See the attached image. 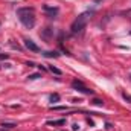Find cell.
<instances>
[{
	"label": "cell",
	"instance_id": "cell-7",
	"mask_svg": "<svg viewBox=\"0 0 131 131\" xmlns=\"http://www.w3.org/2000/svg\"><path fill=\"white\" fill-rule=\"evenodd\" d=\"M15 127H17V124H15V122H3V124H2V128H8V130L15 128Z\"/></svg>",
	"mask_w": 131,
	"mask_h": 131
},
{
	"label": "cell",
	"instance_id": "cell-4",
	"mask_svg": "<svg viewBox=\"0 0 131 131\" xmlns=\"http://www.w3.org/2000/svg\"><path fill=\"white\" fill-rule=\"evenodd\" d=\"M25 46H26L29 50H32V52H40V47L34 43L32 40H29V38H26V40H25Z\"/></svg>",
	"mask_w": 131,
	"mask_h": 131
},
{
	"label": "cell",
	"instance_id": "cell-1",
	"mask_svg": "<svg viewBox=\"0 0 131 131\" xmlns=\"http://www.w3.org/2000/svg\"><path fill=\"white\" fill-rule=\"evenodd\" d=\"M17 15H18V20L21 21L23 26H26L29 29L35 26V11H34V8H29V6L18 8L17 9Z\"/></svg>",
	"mask_w": 131,
	"mask_h": 131
},
{
	"label": "cell",
	"instance_id": "cell-11",
	"mask_svg": "<svg viewBox=\"0 0 131 131\" xmlns=\"http://www.w3.org/2000/svg\"><path fill=\"white\" fill-rule=\"evenodd\" d=\"M40 76H41L40 73H34V75H29V76H28V79H38Z\"/></svg>",
	"mask_w": 131,
	"mask_h": 131
},
{
	"label": "cell",
	"instance_id": "cell-10",
	"mask_svg": "<svg viewBox=\"0 0 131 131\" xmlns=\"http://www.w3.org/2000/svg\"><path fill=\"white\" fill-rule=\"evenodd\" d=\"M60 101V95H50V102H58Z\"/></svg>",
	"mask_w": 131,
	"mask_h": 131
},
{
	"label": "cell",
	"instance_id": "cell-5",
	"mask_svg": "<svg viewBox=\"0 0 131 131\" xmlns=\"http://www.w3.org/2000/svg\"><path fill=\"white\" fill-rule=\"evenodd\" d=\"M43 55H44L46 58H58V57H60V53L55 52V50H53V52H52V50H50V52H44Z\"/></svg>",
	"mask_w": 131,
	"mask_h": 131
},
{
	"label": "cell",
	"instance_id": "cell-12",
	"mask_svg": "<svg viewBox=\"0 0 131 131\" xmlns=\"http://www.w3.org/2000/svg\"><path fill=\"white\" fill-rule=\"evenodd\" d=\"M93 104H95V105H99V107H102V105H104V102H102L101 99H95V101H93Z\"/></svg>",
	"mask_w": 131,
	"mask_h": 131
},
{
	"label": "cell",
	"instance_id": "cell-2",
	"mask_svg": "<svg viewBox=\"0 0 131 131\" xmlns=\"http://www.w3.org/2000/svg\"><path fill=\"white\" fill-rule=\"evenodd\" d=\"M90 17H92V12H84V14H81L73 23H72V32L73 34H78V32H81L85 26H87V21L90 20Z\"/></svg>",
	"mask_w": 131,
	"mask_h": 131
},
{
	"label": "cell",
	"instance_id": "cell-15",
	"mask_svg": "<svg viewBox=\"0 0 131 131\" xmlns=\"http://www.w3.org/2000/svg\"><path fill=\"white\" fill-rule=\"evenodd\" d=\"M8 58V55H0V60H6Z\"/></svg>",
	"mask_w": 131,
	"mask_h": 131
},
{
	"label": "cell",
	"instance_id": "cell-8",
	"mask_svg": "<svg viewBox=\"0 0 131 131\" xmlns=\"http://www.w3.org/2000/svg\"><path fill=\"white\" fill-rule=\"evenodd\" d=\"M49 125H64L66 124V119H60V121H50V122H47Z\"/></svg>",
	"mask_w": 131,
	"mask_h": 131
},
{
	"label": "cell",
	"instance_id": "cell-14",
	"mask_svg": "<svg viewBox=\"0 0 131 131\" xmlns=\"http://www.w3.org/2000/svg\"><path fill=\"white\" fill-rule=\"evenodd\" d=\"M76 130H79V125L78 124H73V131H76Z\"/></svg>",
	"mask_w": 131,
	"mask_h": 131
},
{
	"label": "cell",
	"instance_id": "cell-13",
	"mask_svg": "<svg viewBox=\"0 0 131 131\" xmlns=\"http://www.w3.org/2000/svg\"><path fill=\"white\" fill-rule=\"evenodd\" d=\"M122 96H124V99H125V101H128V102H131V95H127V93H124Z\"/></svg>",
	"mask_w": 131,
	"mask_h": 131
},
{
	"label": "cell",
	"instance_id": "cell-3",
	"mask_svg": "<svg viewBox=\"0 0 131 131\" xmlns=\"http://www.w3.org/2000/svg\"><path fill=\"white\" fill-rule=\"evenodd\" d=\"M72 87L73 89H76L78 92H81V93H85V95H93V90H90L89 87H85L81 81H78V79H73L72 81Z\"/></svg>",
	"mask_w": 131,
	"mask_h": 131
},
{
	"label": "cell",
	"instance_id": "cell-6",
	"mask_svg": "<svg viewBox=\"0 0 131 131\" xmlns=\"http://www.w3.org/2000/svg\"><path fill=\"white\" fill-rule=\"evenodd\" d=\"M44 11H46V12H49V14H50L52 17H53V15H55V14L58 12V9H57V8H50V6H47V5L44 6Z\"/></svg>",
	"mask_w": 131,
	"mask_h": 131
},
{
	"label": "cell",
	"instance_id": "cell-9",
	"mask_svg": "<svg viewBox=\"0 0 131 131\" xmlns=\"http://www.w3.org/2000/svg\"><path fill=\"white\" fill-rule=\"evenodd\" d=\"M49 70H50L52 73H55V75H61V73H63V72H61L58 67H55V66H49Z\"/></svg>",
	"mask_w": 131,
	"mask_h": 131
}]
</instances>
